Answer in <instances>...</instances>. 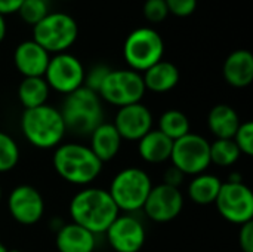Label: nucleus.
I'll list each match as a JSON object with an SVG mask.
<instances>
[{
	"label": "nucleus",
	"mask_w": 253,
	"mask_h": 252,
	"mask_svg": "<svg viewBox=\"0 0 253 252\" xmlns=\"http://www.w3.org/2000/svg\"><path fill=\"white\" fill-rule=\"evenodd\" d=\"M119 212L120 211L110 193L104 189H84L70 202V215L73 223L93 235L105 233L111 223L119 217Z\"/></svg>",
	"instance_id": "1"
},
{
	"label": "nucleus",
	"mask_w": 253,
	"mask_h": 252,
	"mask_svg": "<svg viewBox=\"0 0 253 252\" xmlns=\"http://www.w3.org/2000/svg\"><path fill=\"white\" fill-rule=\"evenodd\" d=\"M53 168L67 183L86 186L95 181L101 171L102 162L92 150L82 144H59L53 154Z\"/></svg>",
	"instance_id": "2"
},
{
	"label": "nucleus",
	"mask_w": 253,
	"mask_h": 252,
	"mask_svg": "<svg viewBox=\"0 0 253 252\" xmlns=\"http://www.w3.org/2000/svg\"><path fill=\"white\" fill-rule=\"evenodd\" d=\"M101 101L99 95L86 86L68 94L59 110L65 129L77 135H90L102 123Z\"/></svg>",
	"instance_id": "3"
},
{
	"label": "nucleus",
	"mask_w": 253,
	"mask_h": 252,
	"mask_svg": "<svg viewBox=\"0 0 253 252\" xmlns=\"http://www.w3.org/2000/svg\"><path fill=\"white\" fill-rule=\"evenodd\" d=\"M21 131L31 146L43 150L58 147L67 132L61 111L47 104L24 110Z\"/></svg>",
	"instance_id": "4"
},
{
	"label": "nucleus",
	"mask_w": 253,
	"mask_h": 252,
	"mask_svg": "<svg viewBox=\"0 0 253 252\" xmlns=\"http://www.w3.org/2000/svg\"><path fill=\"white\" fill-rule=\"evenodd\" d=\"M79 36L76 19L65 12H49L33 27V40L49 53H62L71 48Z\"/></svg>",
	"instance_id": "5"
},
{
	"label": "nucleus",
	"mask_w": 253,
	"mask_h": 252,
	"mask_svg": "<svg viewBox=\"0 0 253 252\" xmlns=\"http://www.w3.org/2000/svg\"><path fill=\"white\" fill-rule=\"evenodd\" d=\"M153 184L150 175L139 168H126L111 181L110 196L119 211L133 212L144 206Z\"/></svg>",
	"instance_id": "6"
},
{
	"label": "nucleus",
	"mask_w": 253,
	"mask_h": 252,
	"mask_svg": "<svg viewBox=\"0 0 253 252\" xmlns=\"http://www.w3.org/2000/svg\"><path fill=\"white\" fill-rule=\"evenodd\" d=\"M165 43L163 37L151 27H139L129 33L123 45V56L130 67L138 73H144L151 65L163 59Z\"/></svg>",
	"instance_id": "7"
},
{
	"label": "nucleus",
	"mask_w": 253,
	"mask_h": 252,
	"mask_svg": "<svg viewBox=\"0 0 253 252\" xmlns=\"http://www.w3.org/2000/svg\"><path fill=\"white\" fill-rule=\"evenodd\" d=\"M145 91L142 74L130 68H123L110 70L98 91V95L101 100L113 105L125 107L141 102Z\"/></svg>",
	"instance_id": "8"
},
{
	"label": "nucleus",
	"mask_w": 253,
	"mask_h": 252,
	"mask_svg": "<svg viewBox=\"0 0 253 252\" xmlns=\"http://www.w3.org/2000/svg\"><path fill=\"white\" fill-rule=\"evenodd\" d=\"M170 160L184 175L203 174L211 165V143L199 134L188 132L173 141Z\"/></svg>",
	"instance_id": "9"
},
{
	"label": "nucleus",
	"mask_w": 253,
	"mask_h": 252,
	"mask_svg": "<svg viewBox=\"0 0 253 252\" xmlns=\"http://www.w3.org/2000/svg\"><path fill=\"white\" fill-rule=\"evenodd\" d=\"M218 212L233 224H245L253 218V195L243 181L222 183L215 201Z\"/></svg>",
	"instance_id": "10"
},
{
	"label": "nucleus",
	"mask_w": 253,
	"mask_h": 252,
	"mask_svg": "<svg viewBox=\"0 0 253 252\" xmlns=\"http://www.w3.org/2000/svg\"><path fill=\"white\" fill-rule=\"evenodd\" d=\"M84 67L80 59L68 52L50 56L44 71V80L53 91L59 94H71L84 83Z\"/></svg>",
	"instance_id": "11"
},
{
	"label": "nucleus",
	"mask_w": 253,
	"mask_h": 252,
	"mask_svg": "<svg viewBox=\"0 0 253 252\" xmlns=\"http://www.w3.org/2000/svg\"><path fill=\"white\" fill-rule=\"evenodd\" d=\"M184 208V196L179 189L168 184L151 187L142 206L147 217L156 223H169L175 220Z\"/></svg>",
	"instance_id": "12"
},
{
	"label": "nucleus",
	"mask_w": 253,
	"mask_h": 252,
	"mask_svg": "<svg viewBox=\"0 0 253 252\" xmlns=\"http://www.w3.org/2000/svg\"><path fill=\"white\" fill-rule=\"evenodd\" d=\"M7 209L15 221L24 226H33L43 217L44 201L40 192L31 186L15 187L7 198Z\"/></svg>",
	"instance_id": "13"
},
{
	"label": "nucleus",
	"mask_w": 253,
	"mask_h": 252,
	"mask_svg": "<svg viewBox=\"0 0 253 252\" xmlns=\"http://www.w3.org/2000/svg\"><path fill=\"white\" fill-rule=\"evenodd\" d=\"M105 233L116 252H139L145 244V229L132 215H119Z\"/></svg>",
	"instance_id": "14"
},
{
	"label": "nucleus",
	"mask_w": 253,
	"mask_h": 252,
	"mask_svg": "<svg viewBox=\"0 0 253 252\" xmlns=\"http://www.w3.org/2000/svg\"><path fill=\"white\" fill-rule=\"evenodd\" d=\"M114 128L120 134L122 140L139 141L153 126V114L150 108L141 102L120 107L116 119Z\"/></svg>",
	"instance_id": "15"
},
{
	"label": "nucleus",
	"mask_w": 253,
	"mask_h": 252,
	"mask_svg": "<svg viewBox=\"0 0 253 252\" xmlns=\"http://www.w3.org/2000/svg\"><path fill=\"white\" fill-rule=\"evenodd\" d=\"M50 59V53L33 39L21 42L13 52L16 70L24 77H43Z\"/></svg>",
	"instance_id": "16"
},
{
	"label": "nucleus",
	"mask_w": 253,
	"mask_h": 252,
	"mask_svg": "<svg viewBox=\"0 0 253 252\" xmlns=\"http://www.w3.org/2000/svg\"><path fill=\"white\" fill-rule=\"evenodd\" d=\"M225 82L233 88H246L253 80V55L248 49L231 52L222 67Z\"/></svg>",
	"instance_id": "17"
},
{
	"label": "nucleus",
	"mask_w": 253,
	"mask_h": 252,
	"mask_svg": "<svg viewBox=\"0 0 253 252\" xmlns=\"http://www.w3.org/2000/svg\"><path fill=\"white\" fill-rule=\"evenodd\" d=\"M122 137L113 123H101L90 134V150L104 163L114 159L122 147Z\"/></svg>",
	"instance_id": "18"
},
{
	"label": "nucleus",
	"mask_w": 253,
	"mask_h": 252,
	"mask_svg": "<svg viewBox=\"0 0 253 252\" xmlns=\"http://www.w3.org/2000/svg\"><path fill=\"white\" fill-rule=\"evenodd\" d=\"M56 248L59 252H93L95 235L76 223L65 224L56 233Z\"/></svg>",
	"instance_id": "19"
},
{
	"label": "nucleus",
	"mask_w": 253,
	"mask_h": 252,
	"mask_svg": "<svg viewBox=\"0 0 253 252\" xmlns=\"http://www.w3.org/2000/svg\"><path fill=\"white\" fill-rule=\"evenodd\" d=\"M142 80H144L145 89L156 92V94H165V92L172 91L178 85L179 70L175 64L162 59L144 71Z\"/></svg>",
	"instance_id": "20"
},
{
	"label": "nucleus",
	"mask_w": 253,
	"mask_h": 252,
	"mask_svg": "<svg viewBox=\"0 0 253 252\" xmlns=\"http://www.w3.org/2000/svg\"><path fill=\"white\" fill-rule=\"evenodd\" d=\"M240 123L237 111L228 104L215 105L208 116V126L216 140H233Z\"/></svg>",
	"instance_id": "21"
},
{
	"label": "nucleus",
	"mask_w": 253,
	"mask_h": 252,
	"mask_svg": "<svg viewBox=\"0 0 253 252\" xmlns=\"http://www.w3.org/2000/svg\"><path fill=\"white\" fill-rule=\"evenodd\" d=\"M173 141L159 129H151L138 141L139 156L148 163H163L170 159Z\"/></svg>",
	"instance_id": "22"
},
{
	"label": "nucleus",
	"mask_w": 253,
	"mask_h": 252,
	"mask_svg": "<svg viewBox=\"0 0 253 252\" xmlns=\"http://www.w3.org/2000/svg\"><path fill=\"white\" fill-rule=\"evenodd\" d=\"M221 180L213 174H199L194 175L188 186V196L197 205H211L215 203L218 193L221 190Z\"/></svg>",
	"instance_id": "23"
},
{
	"label": "nucleus",
	"mask_w": 253,
	"mask_h": 252,
	"mask_svg": "<svg viewBox=\"0 0 253 252\" xmlns=\"http://www.w3.org/2000/svg\"><path fill=\"white\" fill-rule=\"evenodd\" d=\"M49 85L44 77H24L18 86V98L27 108H36L46 104L49 97Z\"/></svg>",
	"instance_id": "24"
},
{
	"label": "nucleus",
	"mask_w": 253,
	"mask_h": 252,
	"mask_svg": "<svg viewBox=\"0 0 253 252\" xmlns=\"http://www.w3.org/2000/svg\"><path fill=\"white\" fill-rule=\"evenodd\" d=\"M159 131L172 141H176L190 132V120L179 110H168L160 116Z\"/></svg>",
	"instance_id": "25"
},
{
	"label": "nucleus",
	"mask_w": 253,
	"mask_h": 252,
	"mask_svg": "<svg viewBox=\"0 0 253 252\" xmlns=\"http://www.w3.org/2000/svg\"><path fill=\"white\" fill-rule=\"evenodd\" d=\"M242 156L233 140H215L211 143V163L227 168L234 165Z\"/></svg>",
	"instance_id": "26"
},
{
	"label": "nucleus",
	"mask_w": 253,
	"mask_h": 252,
	"mask_svg": "<svg viewBox=\"0 0 253 252\" xmlns=\"http://www.w3.org/2000/svg\"><path fill=\"white\" fill-rule=\"evenodd\" d=\"M19 160V149L12 137L0 132V172L12 171Z\"/></svg>",
	"instance_id": "27"
},
{
	"label": "nucleus",
	"mask_w": 253,
	"mask_h": 252,
	"mask_svg": "<svg viewBox=\"0 0 253 252\" xmlns=\"http://www.w3.org/2000/svg\"><path fill=\"white\" fill-rule=\"evenodd\" d=\"M18 13L25 24H30L34 27L49 13L47 1L46 0H24Z\"/></svg>",
	"instance_id": "28"
},
{
	"label": "nucleus",
	"mask_w": 253,
	"mask_h": 252,
	"mask_svg": "<svg viewBox=\"0 0 253 252\" xmlns=\"http://www.w3.org/2000/svg\"><path fill=\"white\" fill-rule=\"evenodd\" d=\"M233 141L239 147L240 153L245 156L253 154V123L251 120L242 122L236 135L233 137Z\"/></svg>",
	"instance_id": "29"
},
{
	"label": "nucleus",
	"mask_w": 253,
	"mask_h": 252,
	"mask_svg": "<svg viewBox=\"0 0 253 252\" xmlns=\"http://www.w3.org/2000/svg\"><path fill=\"white\" fill-rule=\"evenodd\" d=\"M142 12L150 22H162L169 15L165 0H145L142 6Z\"/></svg>",
	"instance_id": "30"
},
{
	"label": "nucleus",
	"mask_w": 253,
	"mask_h": 252,
	"mask_svg": "<svg viewBox=\"0 0 253 252\" xmlns=\"http://www.w3.org/2000/svg\"><path fill=\"white\" fill-rule=\"evenodd\" d=\"M110 70H111V68H110L108 65H105V64L93 65V67L84 74V83H83V86H86V88H89V89H92L93 92L98 94V91H99L102 82L105 80L107 74L110 73Z\"/></svg>",
	"instance_id": "31"
},
{
	"label": "nucleus",
	"mask_w": 253,
	"mask_h": 252,
	"mask_svg": "<svg viewBox=\"0 0 253 252\" xmlns=\"http://www.w3.org/2000/svg\"><path fill=\"white\" fill-rule=\"evenodd\" d=\"M169 13H173L176 16H190L196 7L197 0H165Z\"/></svg>",
	"instance_id": "32"
},
{
	"label": "nucleus",
	"mask_w": 253,
	"mask_h": 252,
	"mask_svg": "<svg viewBox=\"0 0 253 252\" xmlns=\"http://www.w3.org/2000/svg\"><path fill=\"white\" fill-rule=\"evenodd\" d=\"M239 245L243 252H253V221L240 226Z\"/></svg>",
	"instance_id": "33"
},
{
	"label": "nucleus",
	"mask_w": 253,
	"mask_h": 252,
	"mask_svg": "<svg viewBox=\"0 0 253 252\" xmlns=\"http://www.w3.org/2000/svg\"><path fill=\"white\" fill-rule=\"evenodd\" d=\"M182 181H184V174H182L181 171H178L175 166L169 168V169L165 172V181H163V184H168V186H170V187L179 189V186H181Z\"/></svg>",
	"instance_id": "34"
},
{
	"label": "nucleus",
	"mask_w": 253,
	"mask_h": 252,
	"mask_svg": "<svg viewBox=\"0 0 253 252\" xmlns=\"http://www.w3.org/2000/svg\"><path fill=\"white\" fill-rule=\"evenodd\" d=\"M24 0H0V15L18 13Z\"/></svg>",
	"instance_id": "35"
},
{
	"label": "nucleus",
	"mask_w": 253,
	"mask_h": 252,
	"mask_svg": "<svg viewBox=\"0 0 253 252\" xmlns=\"http://www.w3.org/2000/svg\"><path fill=\"white\" fill-rule=\"evenodd\" d=\"M6 31H7V25H6V19L3 15H0V42L6 37Z\"/></svg>",
	"instance_id": "36"
},
{
	"label": "nucleus",
	"mask_w": 253,
	"mask_h": 252,
	"mask_svg": "<svg viewBox=\"0 0 253 252\" xmlns=\"http://www.w3.org/2000/svg\"><path fill=\"white\" fill-rule=\"evenodd\" d=\"M0 252H7V250H6V247L0 242Z\"/></svg>",
	"instance_id": "37"
},
{
	"label": "nucleus",
	"mask_w": 253,
	"mask_h": 252,
	"mask_svg": "<svg viewBox=\"0 0 253 252\" xmlns=\"http://www.w3.org/2000/svg\"><path fill=\"white\" fill-rule=\"evenodd\" d=\"M7 252H24V251H21V250H7Z\"/></svg>",
	"instance_id": "38"
},
{
	"label": "nucleus",
	"mask_w": 253,
	"mask_h": 252,
	"mask_svg": "<svg viewBox=\"0 0 253 252\" xmlns=\"http://www.w3.org/2000/svg\"><path fill=\"white\" fill-rule=\"evenodd\" d=\"M0 201H1V187H0Z\"/></svg>",
	"instance_id": "39"
}]
</instances>
